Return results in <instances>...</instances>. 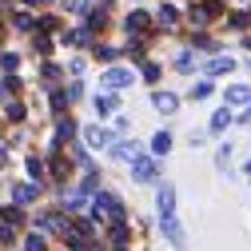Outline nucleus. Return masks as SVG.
Returning <instances> with one entry per match:
<instances>
[{
    "label": "nucleus",
    "instance_id": "f257e3e1",
    "mask_svg": "<svg viewBox=\"0 0 251 251\" xmlns=\"http://www.w3.org/2000/svg\"><path fill=\"white\" fill-rule=\"evenodd\" d=\"M224 96H227V104H247V100H251V88H247V84H235V88L224 92Z\"/></svg>",
    "mask_w": 251,
    "mask_h": 251
},
{
    "label": "nucleus",
    "instance_id": "f03ea898",
    "mask_svg": "<svg viewBox=\"0 0 251 251\" xmlns=\"http://www.w3.org/2000/svg\"><path fill=\"white\" fill-rule=\"evenodd\" d=\"M231 68V60H224V56H219V60H211V64H207V72L211 76H219V72H227Z\"/></svg>",
    "mask_w": 251,
    "mask_h": 251
},
{
    "label": "nucleus",
    "instance_id": "7ed1b4c3",
    "mask_svg": "<svg viewBox=\"0 0 251 251\" xmlns=\"http://www.w3.org/2000/svg\"><path fill=\"white\" fill-rule=\"evenodd\" d=\"M155 108L160 112H176V96H155Z\"/></svg>",
    "mask_w": 251,
    "mask_h": 251
},
{
    "label": "nucleus",
    "instance_id": "20e7f679",
    "mask_svg": "<svg viewBox=\"0 0 251 251\" xmlns=\"http://www.w3.org/2000/svg\"><path fill=\"white\" fill-rule=\"evenodd\" d=\"M227 120H231V112H215V120H211V128H215V132H224V128H227Z\"/></svg>",
    "mask_w": 251,
    "mask_h": 251
},
{
    "label": "nucleus",
    "instance_id": "39448f33",
    "mask_svg": "<svg viewBox=\"0 0 251 251\" xmlns=\"http://www.w3.org/2000/svg\"><path fill=\"white\" fill-rule=\"evenodd\" d=\"M108 84H128V72H120V68L108 72Z\"/></svg>",
    "mask_w": 251,
    "mask_h": 251
}]
</instances>
